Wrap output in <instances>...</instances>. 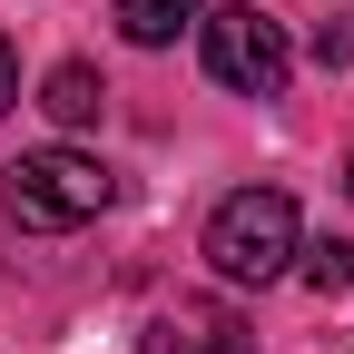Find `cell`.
<instances>
[{"instance_id": "obj_1", "label": "cell", "mask_w": 354, "mask_h": 354, "mask_svg": "<svg viewBox=\"0 0 354 354\" xmlns=\"http://www.w3.org/2000/svg\"><path fill=\"white\" fill-rule=\"evenodd\" d=\"M295 256H305V236H295V197L286 187H236L207 216V266L227 286H276Z\"/></svg>"}, {"instance_id": "obj_2", "label": "cell", "mask_w": 354, "mask_h": 354, "mask_svg": "<svg viewBox=\"0 0 354 354\" xmlns=\"http://www.w3.org/2000/svg\"><path fill=\"white\" fill-rule=\"evenodd\" d=\"M0 207L20 216V227H39V236L88 227V216L109 207V167L79 158V148H30L20 167H0Z\"/></svg>"}, {"instance_id": "obj_3", "label": "cell", "mask_w": 354, "mask_h": 354, "mask_svg": "<svg viewBox=\"0 0 354 354\" xmlns=\"http://www.w3.org/2000/svg\"><path fill=\"white\" fill-rule=\"evenodd\" d=\"M197 30H207V69H216V88H236V99H276V88H286V69H295L286 20H266L256 0H227V10H207Z\"/></svg>"}, {"instance_id": "obj_4", "label": "cell", "mask_w": 354, "mask_h": 354, "mask_svg": "<svg viewBox=\"0 0 354 354\" xmlns=\"http://www.w3.org/2000/svg\"><path fill=\"white\" fill-rule=\"evenodd\" d=\"M148 354H256V325L216 295H177L158 315V335H148Z\"/></svg>"}, {"instance_id": "obj_5", "label": "cell", "mask_w": 354, "mask_h": 354, "mask_svg": "<svg viewBox=\"0 0 354 354\" xmlns=\"http://www.w3.org/2000/svg\"><path fill=\"white\" fill-rule=\"evenodd\" d=\"M109 20H118V39H138V50H167L177 30H197V20H207V0H118Z\"/></svg>"}, {"instance_id": "obj_6", "label": "cell", "mask_w": 354, "mask_h": 354, "mask_svg": "<svg viewBox=\"0 0 354 354\" xmlns=\"http://www.w3.org/2000/svg\"><path fill=\"white\" fill-rule=\"evenodd\" d=\"M39 109H50L59 128H88V118L109 109V88H99V69H88V59H59L50 79H39Z\"/></svg>"}, {"instance_id": "obj_7", "label": "cell", "mask_w": 354, "mask_h": 354, "mask_svg": "<svg viewBox=\"0 0 354 354\" xmlns=\"http://www.w3.org/2000/svg\"><path fill=\"white\" fill-rule=\"evenodd\" d=\"M305 286H315V295H354V246L344 236H315V246H305Z\"/></svg>"}, {"instance_id": "obj_8", "label": "cell", "mask_w": 354, "mask_h": 354, "mask_svg": "<svg viewBox=\"0 0 354 354\" xmlns=\"http://www.w3.org/2000/svg\"><path fill=\"white\" fill-rule=\"evenodd\" d=\"M315 59H325V69H354V10H344V20H325V30H315Z\"/></svg>"}, {"instance_id": "obj_9", "label": "cell", "mask_w": 354, "mask_h": 354, "mask_svg": "<svg viewBox=\"0 0 354 354\" xmlns=\"http://www.w3.org/2000/svg\"><path fill=\"white\" fill-rule=\"evenodd\" d=\"M20 99V59H10V39H0V109Z\"/></svg>"}, {"instance_id": "obj_10", "label": "cell", "mask_w": 354, "mask_h": 354, "mask_svg": "<svg viewBox=\"0 0 354 354\" xmlns=\"http://www.w3.org/2000/svg\"><path fill=\"white\" fill-rule=\"evenodd\" d=\"M344 187H354V177H344Z\"/></svg>"}]
</instances>
